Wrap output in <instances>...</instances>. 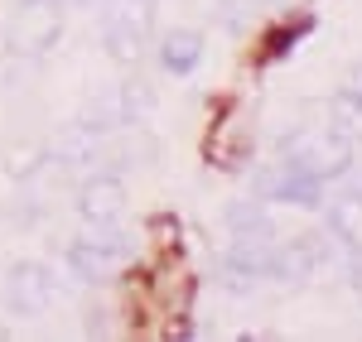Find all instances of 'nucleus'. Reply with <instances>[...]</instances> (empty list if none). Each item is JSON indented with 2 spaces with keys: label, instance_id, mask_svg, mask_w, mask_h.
<instances>
[{
  "label": "nucleus",
  "instance_id": "7ed1b4c3",
  "mask_svg": "<svg viewBox=\"0 0 362 342\" xmlns=\"http://www.w3.org/2000/svg\"><path fill=\"white\" fill-rule=\"evenodd\" d=\"M169 68H179V73H189L198 63V39L194 34H184V39H169V54H165Z\"/></svg>",
  "mask_w": 362,
  "mask_h": 342
},
{
  "label": "nucleus",
  "instance_id": "f257e3e1",
  "mask_svg": "<svg viewBox=\"0 0 362 342\" xmlns=\"http://www.w3.org/2000/svg\"><path fill=\"white\" fill-rule=\"evenodd\" d=\"M285 149H290V164L319 173V178L343 169V145H338L334 135H300V140H290Z\"/></svg>",
  "mask_w": 362,
  "mask_h": 342
},
{
  "label": "nucleus",
  "instance_id": "f03ea898",
  "mask_svg": "<svg viewBox=\"0 0 362 342\" xmlns=\"http://www.w3.org/2000/svg\"><path fill=\"white\" fill-rule=\"evenodd\" d=\"M334 130L338 135H362V92H343L334 102Z\"/></svg>",
  "mask_w": 362,
  "mask_h": 342
}]
</instances>
